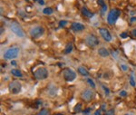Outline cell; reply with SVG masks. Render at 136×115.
<instances>
[{"label":"cell","instance_id":"cell-1","mask_svg":"<svg viewBox=\"0 0 136 115\" xmlns=\"http://www.w3.org/2000/svg\"><path fill=\"white\" fill-rule=\"evenodd\" d=\"M120 15H121V12H120V10H118V9H112L110 12H109L108 15H107V22H108L109 25H114L116 22H117V20H118L119 16H120Z\"/></svg>","mask_w":136,"mask_h":115},{"label":"cell","instance_id":"cell-2","mask_svg":"<svg viewBox=\"0 0 136 115\" xmlns=\"http://www.w3.org/2000/svg\"><path fill=\"white\" fill-rule=\"evenodd\" d=\"M10 29L15 35H17L18 37L23 38L24 36H25V33H24V31H23L21 25H19L17 22L13 21V22L10 24Z\"/></svg>","mask_w":136,"mask_h":115},{"label":"cell","instance_id":"cell-3","mask_svg":"<svg viewBox=\"0 0 136 115\" xmlns=\"http://www.w3.org/2000/svg\"><path fill=\"white\" fill-rule=\"evenodd\" d=\"M18 54H19V48L11 47L5 52V54H4V58L6 59V60H12V59H15V58L17 57Z\"/></svg>","mask_w":136,"mask_h":115},{"label":"cell","instance_id":"cell-4","mask_svg":"<svg viewBox=\"0 0 136 115\" xmlns=\"http://www.w3.org/2000/svg\"><path fill=\"white\" fill-rule=\"evenodd\" d=\"M34 75H35V77L36 80L41 81V80H45V79H46V78L48 77L49 73H48V70L45 67H40L35 71Z\"/></svg>","mask_w":136,"mask_h":115},{"label":"cell","instance_id":"cell-5","mask_svg":"<svg viewBox=\"0 0 136 115\" xmlns=\"http://www.w3.org/2000/svg\"><path fill=\"white\" fill-rule=\"evenodd\" d=\"M44 33H45V29H44L43 26L36 25L31 29L30 32H29V35L32 38H39L44 35Z\"/></svg>","mask_w":136,"mask_h":115},{"label":"cell","instance_id":"cell-6","mask_svg":"<svg viewBox=\"0 0 136 115\" xmlns=\"http://www.w3.org/2000/svg\"><path fill=\"white\" fill-rule=\"evenodd\" d=\"M63 76L66 82H73L76 78V73L71 68H66L63 72Z\"/></svg>","mask_w":136,"mask_h":115},{"label":"cell","instance_id":"cell-7","mask_svg":"<svg viewBox=\"0 0 136 115\" xmlns=\"http://www.w3.org/2000/svg\"><path fill=\"white\" fill-rule=\"evenodd\" d=\"M22 90V84L17 81H14L9 83V91L13 94H17Z\"/></svg>","mask_w":136,"mask_h":115},{"label":"cell","instance_id":"cell-8","mask_svg":"<svg viewBox=\"0 0 136 115\" xmlns=\"http://www.w3.org/2000/svg\"><path fill=\"white\" fill-rule=\"evenodd\" d=\"M99 39L93 35H88L85 37V44L90 47H95L99 45Z\"/></svg>","mask_w":136,"mask_h":115},{"label":"cell","instance_id":"cell-9","mask_svg":"<svg viewBox=\"0 0 136 115\" xmlns=\"http://www.w3.org/2000/svg\"><path fill=\"white\" fill-rule=\"evenodd\" d=\"M81 97L83 98L85 102H90L94 97V93L91 89H85V90L83 91V93L81 94Z\"/></svg>","mask_w":136,"mask_h":115},{"label":"cell","instance_id":"cell-10","mask_svg":"<svg viewBox=\"0 0 136 115\" xmlns=\"http://www.w3.org/2000/svg\"><path fill=\"white\" fill-rule=\"evenodd\" d=\"M99 33H100L101 36L106 41V42H111L112 39H113L111 33L109 32L106 28H100V29H99Z\"/></svg>","mask_w":136,"mask_h":115},{"label":"cell","instance_id":"cell-11","mask_svg":"<svg viewBox=\"0 0 136 115\" xmlns=\"http://www.w3.org/2000/svg\"><path fill=\"white\" fill-rule=\"evenodd\" d=\"M84 28H85V26L81 23L74 22L71 25V29L74 31V32H81V31L84 30Z\"/></svg>","mask_w":136,"mask_h":115},{"label":"cell","instance_id":"cell-12","mask_svg":"<svg viewBox=\"0 0 136 115\" xmlns=\"http://www.w3.org/2000/svg\"><path fill=\"white\" fill-rule=\"evenodd\" d=\"M98 55L102 57H108L109 55H110V53L109 51L104 47H101L98 49Z\"/></svg>","mask_w":136,"mask_h":115},{"label":"cell","instance_id":"cell-13","mask_svg":"<svg viewBox=\"0 0 136 115\" xmlns=\"http://www.w3.org/2000/svg\"><path fill=\"white\" fill-rule=\"evenodd\" d=\"M81 12H82V15H83V16H85V17H87V18H92L93 15H94L93 13L91 12V11H89L86 7H83V8H82Z\"/></svg>","mask_w":136,"mask_h":115},{"label":"cell","instance_id":"cell-14","mask_svg":"<svg viewBox=\"0 0 136 115\" xmlns=\"http://www.w3.org/2000/svg\"><path fill=\"white\" fill-rule=\"evenodd\" d=\"M56 92H57V89H56V85L51 84V88L48 87V93L50 96H55L56 94Z\"/></svg>","mask_w":136,"mask_h":115},{"label":"cell","instance_id":"cell-15","mask_svg":"<svg viewBox=\"0 0 136 115\" xmlns=\"http://www.w3.org/2000/svg\"><path fill=\"white\" fill-rule=\"evenodd\" d=\"M78 72L81 75H83V76H88L89 75V72L86 70L85 68L83 67V66H80L78 67Z\"/></svg>","mask_w":136,"mask_h":115},{"label":"cell","instance_id":"cell-16","mask_svg":"<svg viewBox=\"0 0 136 115\" xmlns=\"http://www.w3.org/2000/svg\"><path fill=\"white\" fill-rule=\"evenodd\" d=\"M11 73H12L14 76H15V77H22L23 76L21 71L18 70V69H13V70H11Z\"/></svg>","mask_w":136,"mask_h":115},{"label":"cell","instance_id":"cell-17","mask_svg":"<svg viewBox=\"0 0 136 115\" xmlns=\"http://www.w3.org/2000/svg\"><path fill=\"white\" fill-rule=\"evenodd\" d=\"M54 12L53 10V8H51V7H45V9L43 10V13L45 14V15H52Z\"/></svg>","mask_w":136,"mask_h":115},{"label":"cell","instance_id":"cell-18","mask_svg":"<svg viewBox=\"0 0 136 115\" xmlns=\"http://www.w3.org/2000/svg\"><path fill=\"white\" fill-rule=\"evenodd\" d=\"M72 51H73V45L70 43V44H68L66 45V49H65V54H70Z\"/></svg>","mask_w":136,"mask_h":115},{"label":"cell","instance_id":"cell-19","mask_svg":"<svg viewBox=\"0 0 136 115\" xmlns=\"http://www.w3.org/2000/svg\"><path fill=\"white\" fill-rule=\"evenodd\" d=\"M37 115H50V113L47 109H42V110L37 113Z\"/></svg>","mask_w":136,"mask_h":115},{"label":"cell","instance_id":"cell-20","mask_svg":"<svg viewBox=\"0 0 136 115\" xmlns=\"http://www.w3.org/2000/svg\"><path fill=\"white\" fill-rule=\"evenodd\" d=\"M86 82H87V83H88L92 88H93V89L95 88V83H94V82H93L91 78H87V79H86Z\"/></svg>","mask_w":136,"mask_h":115},{"label":"cell","instance_id":"cell-21","mask_svg":"<svg viewBox=\"0 0 136 115\" xmlns=\"http://www.w3.org/2000/svg\"><path fill=\"white\" fill-rule=\"evenodd\" d=\"M130 84L132 86H135V81H134V73H132L131 77H130Z\"/></svg>","mask_w":136,"mask_h":115},{"label":"cell","instance_id":"cell-22","mask_svg":"<svg viewBox=\"0 0 136 115\" xmlns=\"http://www.w3.org/2000/svg\"><path fill=\"white\" fill-rule=\"evenodd\" d=\"M107 5H103V6H102V8H101V15H104V14H105V12L107 11Z\"/></svg>","mask_w":136,"mask_h":115},{"label":"cell","instance_id":"cell-23","mask_svg":"<svg viewBox=\"0 0 136 115\" xmlns=\"http://www.w3.org/2000/svg\"><path fill=\"white\" fill-rule=\"evenodd\" d=\"M81 107H82V104H81V103H78L77 105H75V107H74V112H76V113L81 112Z\"/></svg>","mask_w":136,"mask_h":115},{"label":"cell","instance_id":"cell-24","mask_svg":"<svg viewBox=\"0 0 136 115\" xmlns=\"http://www.w3.org/2000/svg\"><path fill=\"white\" fill-rule=\"evenodd\" d=\"M67 25V21L66 20H62L59 22V26H60V27H63V26H65V25Z\"/></svg>","mask_w":136,"mask_h":115},{"label":"cell","instance_id":"cell-25","mask_svg":"<svg viewBox=\"0 0 136 115\" xmlns=\"http://www.w3.org/2000/svg\"><path fill=\"white\" fill-rule=\"evenodd\" d=\"M119 94H120L121 97H126V96H127V92H126V91H121Z\"/></svg>","mask_w":136,"mask_h":115},{"label":"cell","instance_id":"cell-26","mask_svg":"<svg viewBox=\"0 0 136 115\" xmlns=\"http://www.w3.org/2000/svg\"><path fill=\"white\" fill-rule=\"evenodd\" d=\"M102 88L103 89V91L105 92V93H106V95H109V93H110V91H109V89L107 87H105L104 85H102Z\"/></svg>","mask_w":136,"mask_h":115},{"label":"cell","instance_id":"cell-27","mask_svg":"<svg viewBox=\"0 0 136 115\" xmlns=\"http://www.w3.org/2000/svg\"><path fill=\"white\" fill-rule=\"evenodd\" d=\"M120 66H121V68L123 69V71H124V72L128 70V66H127L126 64H124V63H122V64L120 65Z\"/></svg>","mask_w":136,"mask_h":115},{"label":"cell","instance_id":"cell-28","mask_svg":"<svg viewBox=\"0 0 136 115\" xmlns=\"http://www.w3.org/2000/svg\"><path fill=\"white\" fill-rule=\"evenodd\" d=\"M120 36H121L122 38H127V37H128V34L125 33V32H124V33H122L121 35H120Z\"/></svg>","mask_w":136,"mask_h":115},{"label":"cell","instance_id":"cell-29","mask_svg":"<svg viewBox=\"0 0 136 115\" xmlns=\"http://www.w3.org/2000/svg\"><path fill=\"white\" fill-rule=\"evenodd\" d=\"M105 115H114V111L113 110H110L108 112H106Z\"/></svg>","mask_w":136,"mask_h":115},{"label":"cell","instance_id":"cell-30","mask_svg":"<svg viewBox=\"0 0 136 115\" xmlns=\"http://www.w3.org/2000/svg\"><path fill=\"white\" fill-rule=\"evenodd\" d=\"M97 3H98V5H102V6H103V5H105V4H104V1H103V0H97Z\"/></svg>","mask_w":136,"mask_h":115},{"label":"cell","instance_id":"cell-31","mask_svg":"<svg viewBox=\"0 0 136 115\" xmlns=\"http://www.w3.org/2000/svg\"><path fill=\"white\" fill-rule=\"evenodd\" d=\"M91 113V108H87L86 110L83 111V114H85V113Z\"/></svg>","mask_w":136,"mask_h":115},{"label":"cell","instance_id":"cell-32","mask_svg":"<svg viewBox=\"0 0 136 115\" xmlns=\"http://www.w3.org/2000/svg\"><path fill=\"white\" fill-rule=\"evenodd\" d=\"M94 115H102L101 114V110L95 111V113H94Z\"/></svg>","mask_w":136,"mask_h":115},{"label":"cell","instance_id":"cell-33","mask_svg":"<svg viewBox=\"0 0 136 115\" xmlns=\"http://www.w3.org/2000/svg\"><path fill=\"white\" fill-rule=\"evenodd\" d=\"M38 3H39L40 5H44V4H45V1H44V0H38Z\"/></svg>","mask_w":136,"mask_h":115},{"label":"cell","instance_id":"cell-34","mask_svg":"<svg viewBox=\"0 0 136 115\" xmlns=\"http://www.w3.org/2000/svg\"><path fill=\"white\" fill-rule=\"evenodd\" d=\"M136 22V17H132L131 18V23H134Z\"/></svg>","mask_w":136,"mask_h":115},{"label":"cell","instance_id":"cell-35","mask_svg":"<svg viewBox=\"0 0 136 115\" xmlns=\"http://www.w3.org/2000/svg\"><path fill=\"white\" fill-rule=\"evenodd\" d=\"M11 64L15 66V65H16V62H15V61H11Z\"/></svg>","mask_w":136,"mask_h":115},{"label":"cell","instance_id":"cell-36","mask_svg":"<svg viewBox=\"0 0 136 115\" xmlns=\"http://www.w3.org/2000/svg\"><path fill=\"white\" fill-rule=\"evenodd\" d=\"M132 34H133V35H134V36H135V37H136V29H134V30H133V32H132Z\"/></svg>","mask_w":136,"mask_h":115},{"label":"cell","instance_id":"cell-37","mask_svg":"<svg viewBox=\"0 0 136 115\" xmlns=\"http://www.w3.org/2000/svg\"><path fill=\"white\" fill-rule=\"evenodd\" d=\"M124 115H134V114L133 113H125Z\"/></svg>","mask_w":136,"mask_h":115},{"label":"cell","instance_id":"cell-38","mask_svg":"<svg viewBox=\"0 0 136 115\" xmlns=\"http://www.w3.org/2000/svg\"><path fill=\"white\" fill-rule=\"evenodd\" d=\"M3 31H4V30H3V27H1V35L3 34Z\"/></svg>","mask_w":136,"mask_h":115},{"label":"cell","instance_id":"cell-39","mask_svg":"<svg viewBox=\"0 0 136 115\" xmlns=\"http://www.w3.org/2000/svg\"><path fill=\"white\" fill-rule=\"evenodd\" d=\"M83 115H92L91 113H85V114H83Z\"/></svg>","mask_w":136,"mask_h":115},{"label":"cell","instance_id":"cell-40","mask_svg":"<svg viewBox=\"0 0 136 115\" xmlns=\"http://www.w3.org/2000/svg\"><path fill=\"white\" fill-rule=\"evenodd\" d=\"M56 115H64V114H62V113H57V114H56Z\"/></svg>","mask_w":136,"mask_h":115},{"label":"cell","instance_id":"cell-41","mask_svg":"<svg viewBox=\"0 0 136 115\" xmlns=\"http://www.w3.org/2000/svg\"><path fill=\"white\" fill-rule=\"evenodd\" d=\"M34 1H38V0H34Z\"/></svg>","mask_w":136,"mask_h":115}]
</instances>
